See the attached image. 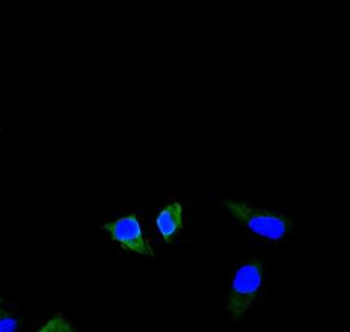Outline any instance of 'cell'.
Returning a JSON list of instances; mask_svg holds the SVG:
<instances>
[{
  "instance_id": "1",
  "label": "cell",
  "mask_w": 350,
  "mask_h": 332,
  "mask_svg": "<svg viewBox=\"0 0 350 332\" xmlns=\"http://www.w3.org/2000/svg\"><path fill=\"white\" fill-rule=\"evenodd\" d=\"M223 206L241 224L247 226L254 234L270 240L284 239L293 226L290 218L275 210L231 199L224 201Z\"/></svg>"
},
{
  "instance_id": "2",
  "label": "cell",
  "mask_w": 350,
  "mask_h": 332,
  "mask_svg": "<svg viewBox=\"0 0 350 332\" xmlns=\"http://www.w3.org/2000/svg\"><path fill=\"white\" fill-rule=\"evenodd\" d=\"M264 272L262 260L247 261L237 269L226 301L231 320L239 322L250 310L262 287Z\"/></svg>"
},
{
  "instance_id": "3",
  "label": "cell",
  "mask_w": 350,
  "mask_h": 332,
  "mask_svg": "<svg viewBox=\"0 0 350 332\" xmlns=\"http://www.w3.org/2000/svg\"><path fill=\"white\" fill-rule=\"evenodd\" d=\"M112 240L120 243L124 247L132 252L153 257L154 253L144 238L139 221L135 214L129 215L126 217L118 218L116 221H108L102 226Z\"/></svg>"
},
{
  "instance_id": "4",
  "label": "cell",
  "mask_w": 350,
  "mask_h": 332,
  "mask_svg": "<svg viewBox=\"0 0 350 332\" xmlns=\"http://www.w3.org/2000/svg\"><path fill=\"white\" fill-rule=\"evenodd\" d=\"M157 226L163 240L171 243L183 226V206L179 202H174L165 206L157 218Z\"/></svg>"
},
{
  "instance_id": "5",
  "label": "cell",
  "mask_w": 350,
  "mask_h": 332,
  "mask_svg": "<svg viewBox=\"0 0 350 332\" xmlns=\"http://www.w3.org/2000/svg\"><path fill=\"white\" fill-rule=\"evenodd\" d=\"M23 327V320L6 301L0 297V332H16Z\"/></svg>"
},
{
  "instance_id": "6",
  "label": "cell",
  "mask_w": 350,
  "mask_h": 332,
  "mask_svg": "<svg viewBox=\"0 0 350 332\" xmlns=\"http://www.w3.org/2000/svg\"><path fill=\"white\" fill-rule=\"evenodd\" d=\"M77 329L62 315L56 314L51 320H47L40 329L39 332H75Z\"/></svg>"
}]
</instances>
